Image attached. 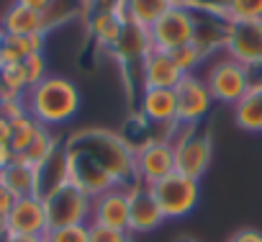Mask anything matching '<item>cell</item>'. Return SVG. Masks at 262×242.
<instances>
[{"instance_id":"cell-39","label":"cell","mask_w":262,"mask_h":242,"mask_svg":"<svg viewBox=\"0 0 262 242\" xmlns=\"http://www.w3.org/2000/svg\"><path fill=\"white\" fill-rule=\"evenodd\" d=\"M3 237H8V219H6V214H0V239Z\"/></svg>"},{"instance_id":"cell-31","label":"cell","mask_w":262,"mask_h":242,"mask_svg":"<svg viewBox=\"0 0 262 242\" xmlns=\"http://www.w3.org/2000/svg\"><path fill=\"white\" fill-rule=\"evenodd\" d=\"M183 6L190 8V11H201V13H208V16H221V18H226L229 0H185Z\"/></svg>"},{"instance_id":"cell-8","label":"cell","mask_w":262,"mask_h":242,"mask_svg":"<svg viewBox=\"0 0 262 242\" xmlns=\"http://www.w3.org/2000/svg\"><path fill=\"white\" fill-rule=\"evenodd\" d=\"M175 103H178V127H198V121L206 118V113L213 106V95L206 85V80L195 75H185L175 88Z\"/></svg>"},{"instance_id":"cell-38","label":"cell","mask_w":262,"mask_h":242,"mask_svg":"<svg viewBox=\"0 0 262 242\" xmlns=\"http://www.w3.org/2000/svg\"><path fill=\"white\" fill-rule=\"evenodd\" d=\"M6 242H47L44 237H6Z\"/></svg>"},{"instance_id":"cell-35","label":"cell","mask_w":262,"mask_h":242,"mask_svg":"<svg viewBox=\"0 0 262 242\" xmlns=\"http://www.w3.org/2000/svg\"><path fill=\"white\" fill-rule=\"evenodd\" d=\"M16 160V152L11 150V142H0V170H6Z\"/></svg>"},{"instance_id":"cell-42","label":"cell","mask_w":262,"mask_h":242,"mask_svg":"<svg viewBox=\"0 0 262 242\" xmlns=\"http://www.w3.org/2000/svg\"><path fill=\"white\" fill-rule=\"evenodd\" d=\"M175 3H178V6H183V3H185V0H175Z\"/></svg>"},{"instance_id":"cell-11","label":"cell","mask_w":262,"mask_h":242,"mask_svg":"<svg viewBox=\"0 0 262 242\" xmlns=\"http://www.w3.org/2000/svg\"><path fill=\"white\" fill-rule=\"evenodd\" d=\"M165 219L155 193L149 186L131 183L128 186V234H147L155 232Z\"/></svg>"},{"instance_id":"cell-44","label":"cell","mask_w":262,"mask_h":242,"mask_svg":"<svg viewBox=\"0 0 262 242\" xmlns=\"http://www.w3.org/2000/svg\"><path fill=\"white\" fill-rule=\"evenodd\" d=\"M259 88H262V83H259Z\"/></svg>"},{"instance_id":"cell-23","label":"cell","mask_w":262,"mask_h":242,"mask_svg":"<svg viewBox=\"0 0 262 242\" xmlns=\"http://www.w3.org/2000/svg\"><path fill=\"white\" fill-rule=\"evenodd\" d=\"M39 129H41V124H39L31 113H26V116L11 121V150H13L16 155H24V152L31 147V142L36 139Z\"/></svg>"},{"instance_id":"cell-37","label":"cell","mask_w":262,"mask_h":242,"mask_svg":"<svg viewBox=\"0 0 262 242\" xmlns=\"http://www.w3.org/2000/svg\"><path fill=\"white\" fill-rule=\"evenodd\" d=\"M0 142H11V121L0 116Z\"/></svg>"},{"instance_id":"cell-20","label":"cell","mask_w":262,"mask_h":242,"mask_svg":"<svg viewBox=\"0 0 262 242\" xmlns=\"http://www.w3.org/2000/svg\"><path fill=\"white\" fill-rule=\"evenodd\" d=\"M123 24H126L123 11H118L116 6H108V8L100 6V8L93 13V18H90V31H93V36H95L103 47H111V49H113V44L118 42V36H121V31H123Z\"/></svg>"},{"instance_id":"cell-36","label":"cell","mask_w":262,"mask_h":242,"mask_svg":"<svg viewBox=\"0 0 262 242\" xmlns=\"http://www.w3.org/2000/svg\"><path fill=\"white\" fill-rule=\"evenodd\" d=\"M18 6H24V8H31V11H36V13H44L54 0H16Z\"/></svg>"},{"instance_id":"cell-4","label":"cell","mask_w":262,"mask_h":242,"mask_svg":"<svg viewBox=\"0 0 262 242\" xmlns=\"http://www.w3.org/2000/svg\"><path fill=\"white\" fill-rule=\"evenodd\" d=\"M152 193L165 214V219H185L193 214L201 198V180H193L188 175L172 173L152 186Z\"/></svg>"},{"instance_id":"cell-28","label":"cell","mask_w":262,"mask_h":242,"mask_svg":"<svg viewBox=\"0 0 262 242\" xmlns=\"http://www.w3.org/2000/svg\"><path fill=\"white\" fill-rule=\"evenodd\" d=\"M24 72H26V80H29V88H34V85H39L44 77H47V57H44V52H39V54H31V57H26L24 62Z\"/></svg>"},{"instance_id":"cell-29","label":"cell","mask_w":262,"mask_h":242,"mask_svg":"<svg viewBox=\"0 0 262 242\" xmlns=\"http://www.w3.org/2000/svg\"><path fill=\"white\" fill-rule=\"evenodd\" d=\"M44 239H47V242H88V224L49 229V232L44 234Z\"/></svg>"},{"instance_id":"cell-6","label":"cell","mask_w":262,"mask_h":242,"mask_svg":"<svg viewBox=\"0 0 262 242\" xmlns=\"http://www.w3.org/2000/svg\"><path fill=\"white\" fill-rule=\"evenodd\" d=\"M134 168H137V183L155 186L162 178L175 173V145L170 137H155L144 142L139 150H134Z\"/></svg>"},{"instance_id":"cell-25","label":"cell","mask_w":262,"mask_h":242,"mask_svg":"<svg viewBox=\"0 0 262 242\" xmlns=\"http://www.w3.org/2000/svg\"><path fill=\"white\" fill-rule=\"evenodd\" d=\"M226 18L231 24H239V21H262V0H229Z\"/></svg>"},{"instance_id":"cell-3","label":"cell","mask_w":262,"mask_h":242,"mask_svg":"<svg viewBox=\"0 0 262 242\" xmlns=\"http://www.w3.org/2000/svg\"><path fill=\"white\" fill-rule=\"evenodd\" d=\"M47 206V219L49 229H62V227H77V224H90V211H93V196L82 191L75 180L59 186L44 198Z\"/></svg>"},{"instance_id":"cell-15","label":"cell","mask_w":262,"mask_h":242,"mask_svg":"<svg viewBox=\"0 0 262 242\" xmlns=\"http://www.w3.org/2000/svg\"><path fill=\"white\" fill-rule=\"evenodd\" d=\"M139 111L147 121L152 124H170L175 127V116H178V103H175V90L172 88H144Z\"/></svg>"},{"instance_id":"cell-27","label":"cell","mask_w":262,"mask_h":242,"mask_svg":"<svg viewBox=\"0 0 262 242\" xmlns=\"http://www.w3.org/2000/svg\"><path fill=\"white\" fill-rule=\"evenodd\" d=\"M0 80H3V90H11L16 95H26V90H29V80H26L24 65L0 67Z\"/></svg>"},{"instance_id":"cell-26","label":"cell","mask_w":262,"mask_h":242,"mask_svg":"<svg viewBox=\"0 0 262 242\" xmlns=\"http://www.w3.org/2000/svg\"><path fill=\"white\" fill-rule=\"evenodd\" d=\"M170 54H172V59H175V65H178V70H180L183 75H193V72L198 70V65L203 62V57H206L195 44L180 47V49H175V52H170Z\"/></svg>"},{"instance_id":"cell-43","label":"cell","mask_w":262,"mask_h":242,"mask_svg":"<svg viewBox=\"0 0 262 242\" xmlns=\"http://www.w3.org/2000/svg\"><path fill=\"white\" fill-rule=\"evenodd\" d=\"M0 90H3V80H0Z\"/></svg>"},{"instance_id":"cell-24","label":"cell","mask_w":262,"mask_h":242,"mask_svg":"<svg viewBox=\"0 0 262 242\" xmlns=\"http://www.w3.org/2000/svg\"><path fill=\"white\" fill-rule=\"evenodd\" d=\"M57 147H59L57 139L49 134L47 127H41L39 134H36V139L31 142V147H29L24 155H16V160H21V163H26V165H31V168H39V165H41V163H44Z\"/></svg>"},{"instance_id":"cell-16","label":"cell","mask_w":262,"mask_h":242,"mask_svg":"<svg viewBox=\"0 0 262 242\" xmlns=\"http://www.w3.org/2000/svg\"><path fill=\"white\" fill-rule=\"evenodd\" d=\"M152 39H149V31L137 26V24H123V31L118 36V42L113 44V54L118 57V62L123 65H139L142 70V62L144 57L152 52Z\"/></svg>"},{"instance_id":"cell-2","label":"cell","mask_w":262,"mask_h":242,"mask_svg":"<svg viewBox=\"0 0 262 242\" xmlns=\"http://www.w3.org/2000/svg\"><path fill=\"white\" fill-rule=\"evenodd\" d=\"M72 152L88 155L95 165H100L118 186L137 183V168H134V150H131L121 137L108 132H85L77 134L70 145H64Z\"/></svg>"},{"instance_id":"cell-40","label":"cell","mask_w":262,"mask_h":242,"mask_svg":"<svg viewBox=\"0 0 262 242\" xmlns=\"http://www.w3.org/2000/svg\"><path fill=\"white\" fill-rule=\"evenodd\" d=\"M82 6H85V11H90V8H100V0H82Z\"/></svg>"},{"instance_id":"cell-9","label":"cell","mask_w":262,"mask_h":242,"mask_svg":"<svg viewBox=\"0 0 262 242\" xmlns=\"http://www.w3.org/2000/svg\"><path fill=\"white\" fill-rule=\"evenodd\" d=\"M211 155H213L211 137L190 127V134H183L180 142H175V173L201 180V175L211 165Z\"/></svg>"},{"instance_id":"cell-30","label":"cell","mask_w":262,"mask_h":242,"mask_svg":"<svg viewBox=\"0 0 262 242\" xmlns=\"http://www.w3.org/2000/svg\"><path fill=\"white\" fill-rule=\"evenodd\" d=\"M88 242H131L128 232L100 227V224H88Z\"/></svg>"},{"instance_id":"cell-13","label":"cell","mask_w":262,"mask_h":242,"mask_svg":"<svg viewBox=\"0 0 262 242\" xmlns=\"http://www.w3.org/2000/svg\"><path fill=\"white\" fill-rule=\"evenodd\" d=\"M90 224L128 232V186H113L93 198Z\"/></svg>"},{"instance_id":"cell-1","label":"cell","mask_w":262,"mask_h":242,"mask_svg":"<svg viewBox=\"0 0 262 242\" xmlns=\"http://www.w3.org/2000/svg\"><path fill=\"white\" fill-rule=\"evenodd\" d=\"M26 108L41 127H62L80 111V90L62 75H47L39 85L26 90Z\"/></svg>"},{"instance_id":"cell-12","label":"cell","mask_w":262,"mask_h":242,"mask_svg":"<svg viewBox=\"0 0 262 242\" xmlns=\"http://www.w3.org/2000/svg\"><path fill=\"white\" fill-rule=\"evenodd\" d=\"M226 49L244 67H262V21H239L229 26Z\"/></svg>"},{"instance_id":"cell-32","label":"cell","mask_w":262,"mask_h":242,"mask_svg":"<svg viewBox=\"0 0 262 242\" xmlns=\"http://www.w3.org/2000/svg\"><path fill=\"white\" fill-rule=\"evenodd\" d=\"M29 108H26V98H3L0 100V116L6 121H16L21 116H26Z\"/></svg>"},{"instance_id":"cell-14","label":"cell","mask_w":262,"mask_h":242,"mask_svg":"<svg viewBox=\"0 0 262 242\" xmlns=\"http://www.w3.org/2000/svg\"><path fill=\"white\" fill-rule=\"evenodd\" d=\"M185 75L178 70L175 59L170 52L162 49H152L144 62H142V80L144 88H175Z\"/></svg>"},{"instance_id":"cell-10","label":"cell","mask_w":262,"mask_h":242,"mask_svg":"<svg viewBox=\"0 0 262 242\" xmlns=\"http://www.w3.org/2000/svg\"><path fill=\"white\" fill-rule=\"evenodd\" d=\"M6 219H8V237H44L49 232L47 206L44 198L39 196L16 198Z\"/></svg>"},{"instance_id":"cell-17","label":"cell","mask_w":262,"mask_h":242,"mask_svg":"<svg viewBox=\"0 0 262 242\" xmlns=\"http://www.w3.org/2000/svg\"><path fill=\"white\" fill-rule=\"evenodd\" d=\"M70 155L64 147H57L39 168H36V196L47 198L52 191H57L59 186L70 183Z\"/></svg>"},{"instance_id":"cell-7","label":"cell","mask_w":262,"mask_h":242,"mask_svg":"<svg viewBox=\"0 0 262 242\" xmlns=\"http://www.w3.org/2000/svg\"><path fill=\"white\" fill-rule=\"evenodd\" d=\"M206 85L213 95V100L219 103H229L236 106L252 88V77H249V67L239 65L236 59H221L216 62L208 75H206Z\"/></svg>"},{"instance_id":"cell-41","label":"cell","mask_w":262,"mask_h":242,"mask_svg":"<svg viewBox=\"0 0 262 242\" xmlns=\"http://www.w3.org/2000/svg\"><path fill=\"white\" fill-rule=\"evenodd\" d=\"M6 39H8V34H6V29H3V26H0V49H3Z\"/></svg>"},{"instance_id":"cell-34","label":"cell","mask_w":262,"mask_h":242,"mask_svg":"<svg viewBox=\"0 0 262 242\" xmlns=\"http://www.w3.org/2000/svg\"><path fill=\"white\" fill-rule=\"evenodd\" d=\"M13 204H16V196H13L6 186H0V214L8 216V211L13 209Z\"/></svg>"},{"instance_id":"cell-19","label":"cell","mask_w":262,"mask_h":242,"mask_svg":"<svg viewBox=\"0 0 262 242\" xmlns=\"http://www.w3.org/2000/svg\"><path fill=\"white\" fill-rule=\"evenodd\" d=\"M0 26L6 29L8 36H34V34H47L44 31V13H36L31 8H24L18 3H13L3 21H0Z\"/></svg>"},{"instance_id":"cell-18","label":"cell","mask_w":262,"mask_h":242,"mask_svg":"<svg viewBox=\"0 0 262 242\" xmlns=\"http://www.w3.org/2000/svg\"><path fill=\"white\" fill-rule=\"evenodd\" d=\"M175 0H121V11L128 24H137L142 29H152L170 8H175Z\"/></svg>"},{"instance_id":"cell-5","label":"cell","mask_w":262,"mask_h":242,"mask_svg":"<svg viewBox=\"0 0 262 242\" xmlns=\"http://www.w3.org/2000/svg\"><path fill=\"white\" fill-rule=\"evenodd\" d=\"M149 39H152V47L162 52H175L180 47L193 44L195 42V11L185 6L170 8L149 29Z\"/></svg>"},{"instance_id":"cell-33","label":"cell","mask_w":262,"mask_h":242,"mask_svg":"<svg viewBox=\"0 0 262 242\" xmlns=\"http://www.w3.org/2000/svg\"><path fill=\"white\" fill-rule=\"evenodd\" d=\"M229 242H262V232L259 229H239L229 237Z\"/></svg>"},{"instance_id":"cell-22","label":"cell","mask_w":262,"mask_h":242,"mask_svg":"<svg viewBox=\"0 0 262 242\" xmlns=\"http://www.w3.org/2000/svg\"><path fill=\"white\" fill-rule=\"evenodd\" d=\"M234 121L242 132H262V88H249V93L234 106Z\"/></svg>"},{"instance_id":"cell-21","label":"cell","mask_w":262,"mask_h":242,"mask_svg":"<svg viewBox=\"0 0 262 242\" xmlns=\"http://www.w3.org/2000/svg\"><path fill=\"white\" fill-rule=\"evenodd\" d=\"M0 186H6L16 198L36 196V168L21 160H13L6 170H0Z\"/></svg>"}]
</instances>
